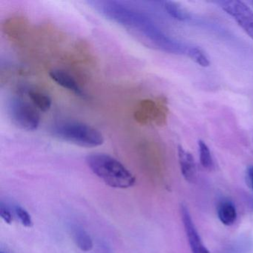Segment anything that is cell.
I'll list each match as a JSON object with an SVG mask.
<instances>
[{"instance_id": "obj_1", "label": "cell", "mask_w": 253, "mask_h": 253, "mask_svg": "<svg viewBox=\"0 0 253 253\" xmlns=\"http://www.w3.org/2000/svg\"><path fill=\"white\" fill-rule=\"evenodd\" d=\"M88 4L109 20L143 35L161 51L186 54L188 46L167 35L146 13L118 1H89Z\"/></svg>"}, {"instance_id": "obj_2", "label": "cell", "mask_w": 253, "mask_h": 253, "mask_svg": "<svg viewBox=\"0 0 253 253\" xmlns=\"http://www.w3.org/2000/svg\"><path fill=\"white\" fill-rule=\"evenodd\" d=\"M86 163L93 173L111 187L127 189L135 183V177L126 167L110 155L91 154Z\"/></svg>"}, {"instance_id": "obj_3", "label": "cell", "mask_w": 253, "mask_h": 253, "mask_svg": "<svg viewBox=\"0 0 253 253\" xmlns=\"http://www.w3.org/2000/svg\"><path fill=\"white\" fill-rule=\"evenodd\" d=\"M53 136L81 147L93 148L104 142L103 134L94 127L75 121H63L51 128Z\"/></svg>"}, {"instance_id": "obj_4", "label": "cell", "mask_w": 253, "mask_h": 253, "mask_svg": "<svg viewBox=\"0 0 253 253\" xmlns=\"http://www.w3.org/2000/svg\"><path fill=\"white\" fill-rule=\"evenodd\" d=\"M8 115L13 124L25 131H35L41 122L38 109L21 97H12L8 103Z\"/></svg>"}, {"instance_id": "obj_5", "label": "cell", "mask_w": 253, "mask_h": 253, "mask_svg": "<svg viewBox=\"0 0 253 253\" xmlns=\"http://www.w3.org/2000/svg\"><path fill=\"white\" fill-rule=\"evenodd\" d=\"M217 4L253 41V11L251 8L238 0L220 1Z\"/></svg>"}, {"instance_id": "obj_6", "label": "cell", "mask_w": 253, "mask_h": 253, "mask_svg": "<svg viewBox=\"0 0 253 253\" xmlns=\"http://www.w3.org/2000/svg\"><path fill=\"white\" fill-rule=\"evenodd\" d=\"M180 214L192 253H210L204 245L190 212L185 205L180 207Z\"/></svg>"}, {"instance_id": "obj_7", "label": "cell", "mask_w": 253, "mask_h": 253, "mask_svg": "<svg viewBox=\"0 0 253 253\" xmlns=\"http://www.w3.org/2000/svg\"><path fill=\"white\" fill-rule=\"evenodd\" d=\"M177 155L183 178L189 183H193L196 180L197 176L196 164L193 156L180 146L177 148Z\"/></svg>"}, {"instance_id": "obj_8", "label": "cell", "mask_w": 253, "mask_h": 253, "mask_svg": "<svg viewBox=\"0 0 253 253\" xmlns=\"http://www.w3.org/2000/svg\"><path fill=\"white\" fill-rule=\"evenodd\" d=\"M51 79L57 83L59 85L72 91L74 94L81 97H85V94L84 90L80 86L78 83L75 81L73 77L71 76L67 72L63 70H53L50 72Z\"/></svg>"}, {"instance_id": "obj_9", "label": "cell", "mask_w": 253, "mask_h": 253, "mask_svg": "<svg viewBox=\"0 0 253 253\" xmlns=\"http://www.w3.org/2000/svg\"><path fill=\"white\" fill-rule=\"evenodd\" d=\"M217 217L225 226H232L238 217L236 207L229 201H223L217 207Z\"/></svg>"}, {"instance_id": "obj_10", "label": "cell", "mask_w": 253, "mask_h": 253, "mask_svg": "<svg viewBox=\"0 0 253 253\" xmlns=\"http://www.w3.org/2000/svg\"><path fill=\"white\" fill-rule=\"evenodd\" d=\"M28 97L32 101V104L42 112H47L51 106V99L45 93L41 92L38 90L29 89L27 92Z\"/></svg>"}, {"instance_id": "obj_11", "label": "cell", "mask_w": 253, "mask_h": 253, "mask_svg": "<svg viewBox=\"0 0 253 253\" xmlns=\"http://www.w3.org/2000/svg\"><path fill=\"white\" fill-rule=\"evenodd\" d=\"M73 238L80 250L84 252L91 251L93 248V241L91 236L83 228L76 226L74 228Z\"/></svg>"}, {"instance_id": "obj_12", "label": "cell", "mask_w": 253, "mask_h": 253, "mask_svg": "<svg viewBox=\"0 0 253 253\" xmlns=\"http://www.w3.org/2000/svg\"><path fill=\"white\" fill-rule=\"evenodd\" d=\"M186 54L197 64L202 67H208L210 66V62L209 57H207L206 53L198 47L188 46Z\"/></svg>"}, {"instance_id": "obj_13", "label": "cell", "mask_w": 253, "mask_h": 253, "mask_svg": "<svg viewBox=\"0 0 253 253\" xmlns=\"http://www.w3.org/2000/svg\"><path fill=\"white\" fill-rule=\"evenodd\" d=\"M163 4L166 11L173 18L180 21H184L189 18V14L176 2L166 1L163 2Z\"/></svg>"}, {"instance_id": "obj_14", "label": "cell", "mask_w": 253, "mask_h": 253, "mask_svg": "<svg viewBox=\"0 0 253 253\" xmlns=\"http://www.w3.org/2000/svg\"><path fill=\"white\" fill-rule=\"evenodd\" d=\"M200 161L202 167L206 169L211 170L214 168V161L208 146L202 140L198 141Z\"/></svg>"}, {"instance_id": "obj_15", "label": "cell", "mask_w": 253, "mask_h": 253, "mask_svg": "<svg viewBox=\"0 0 253 253\" xmlns=\"http://www.w3.org/2000/svg\"><path fill=\"white\" fill-rule=\"evenodd\" d=\"M15 212L22 224L26 227H32L33 225L32 217L29 213L23 207L17 206L15 207Z\"/></svg>"}, {"instance_id": "obj_16", "label": "cell", "mask_w": 253, "mask_h": 253, "mask_svg": "<svg viewBox=\"0 0 253 253\" xmlns=\"http://www.w3.org/2000/svg\"><path fill=\"white\" fill-rule=\"evenodd\" d=\"M0 216H1L2 220H3L5 223H8V224L12 223L13 217L12 215H11V213L10 212L8 208L4 206L2 203L0 204Z\"/></svg>"}, {"instance_id": "obj_17", "label": "cell", "mask_w": 253, "mask_h": 253, "mask_svg": "<svg viewBox=\"0 0 253 253\" xmlns=\"http://www.w3.org/2000/svg\"><path fill=\"white\" fill-rule=\"evenodd\" d=\"M98 253H112V251L106 243L101 242L98 245Z\"/></svg>"}, {"instance_id": "obj_18", "label": "cell", "mask_w": 253, "mask_h": 253, "mask_svg": "<svg viewBox=\"0 0 253 253\" xmlns=\"http://www.w3.org/2000/svg\"><path fill=\"white\" fill-rule=\"evenodd\" d=\"M247 177L253 192V166L250 167L247 170Z\"/></svg>"}, {"instance_id": "obj_19", "label": "cell", "mask_w": 253, "mask_h": 253, "mask_svg": "<svg viewBox=\"0 0 253 253\" xmlns=\"http://www.w3.org/2000/svg\"></svg>"}]
</instances>
